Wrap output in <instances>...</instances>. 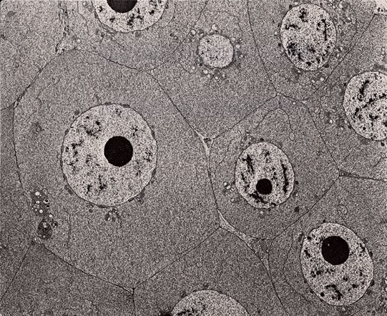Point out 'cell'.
Here are the masks:
<instances>
[{
	"instance_id": "obj_1",
	"label": "cell",
	"mask_w": 387,
	"mask_h": 316,
	"mask_svg": "<svg viewBox=\"0 0 387 316\" xmlns=\"http://www.w3.org/2000/svg\"><path fill=\"white\" fill-rule=\"evenodd\" d=\"M208 172L218 212L273 239L308 212L340 172L303 105L269 100L213 140Z\"/></svg>"
},
{
	"instance_id": "obj_2",
	"label": "cell",
	"mask_w": 387,
	"mask_h": 316,
	"mask_svg": "<svg viewBox=\"0 0 387 316\" xmlns=\"http://www.w3.org/2000/svg\"><path fill=\"white\" fill-rule=\"evenodd\" d=\"M386 261V183L358 176H339L268 256L282 306L292 297L310 315H362L384 290Z\"/></svg>"
},
{
	"instance_id": "obj_3",
	"label": "cell",
	"mask_w": 387,
	"mask_h": 316,
	"mask_svg": "<svg viewBox=\"0 0 387 316\" xmlns=\"http://www.w3.org/2000/svg\"><path fill=\"white\" fill-rule=\"evenodd\" d=\"M63 147L66 178L79 197L127 211L186 160L205 153L198 133L158 82L130 68L126 101L82 114Z\"/></svg>"
},
{
	"instance_id": "obj_4",
	"label": "cell",
	"mask_w": 387,
	"mask_h": 316,
	"mask_svg": "<svg viewBox=\"0 0 387 316\" xmlns=\"http://www.w3.org/2000/svg\"><path fill=\"white\" fill-rule=\"evenodd\" d=\"M152 74L204 137L230 129L275 95L246 1H208L185 40Z\"/></svg>"
},
{
	"instance_id": "obj_6",
	"label": "cell",
	"mask_w": 387,
	"mask_h": 316,
	"mask_svg": "<svg viewBox=\"0 0 387 316\" xmlns=\"http://www.w3.org/2000/svg\"><path fill=\"white\" fill-rule=\"evenodd\" d=\"M314 97L310 114L338 169L365 178L385 176L386 75L364 72Z\"/></svg>"
},
{
	"instance_id": "obj_8",
	"label": "cell",
	"mask_w": 387,
	"mask_h": 316,
	"mask_svg": "<svg viewBox=\"0 0 387 316\" xmlns=\"http://www.w3.org/2000/svg\"><path fill=\"white\" fill-rule=\"evenodd\" d=\"M248 10L275 26L278 32L260 24L250 22L254 39H278L289 60L305 73H312L326 65L333 53L336 29L330 14L312 3H303L291 8L280 24H276L252 2Z\"/></svg>"
},
{
	"instance_id": "obj_7",
	"label": "cell",
	"mask_w": 387,
	"mask_h": 316,
	"mask_svg": "<svg viewBox=\"0 0 387 316\" xmlns=\"http://www.w3.org/2000/svg\"><path fill=\"white\" fill-rule=\"evenodd\" d=\"M208 1H93L112 31L116 61L138 70L162 65L187 37Z\"/></svg>"
},
{
	"instance_id": "obj_9",
	"label": "cell",
	"mask_w": 387,
	"mask_h": 316,
	"mask_svg": "<svg viewBox=\"0 0 387 316\" xmlns=\"http://www.w3.org/2000/svg\"><path fill=\"white\" fill-rule=\"evenodd\" d=\"M172 315H250L233 297L213 289L192 292L173 307Z\"/></svg>"
},
{
	"instance_id": "obj_5",
	"label": "cell",
	"mask_w": 387,
	"mask_h": 316,
	"mask_svg": "<svg viewBox=\"0 0 387 316\" xmlns=\"http://www.w3.org/2000/svg\"><path fill=\"white\" fill-rule=\"evenodd\" d=\"M200 289L233 297L250 315H286L259 258L238 236L222 228L139 286L135 293L137 313L169 315L182 297Z\"/></svg>"
}]
</instances>
